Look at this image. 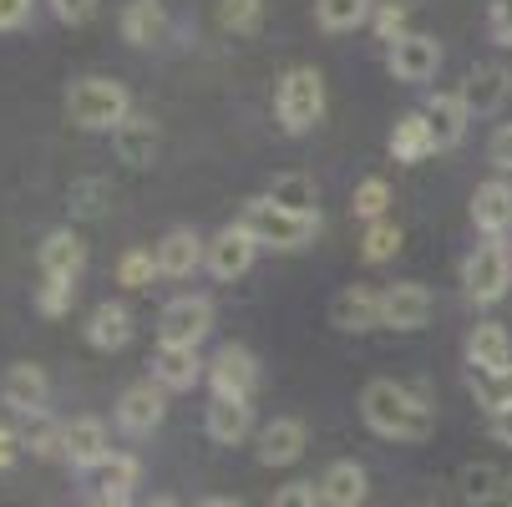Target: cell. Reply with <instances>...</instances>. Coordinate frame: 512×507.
Wrapping results in <instances>:
<instances>
[{
  "label": "cell",
  "instance_id": "obj_1",
  "mask_svg": "<svg viewBox=\"0 0 512 507\" xmlns=\"http://www.w3.org/2000/svg\"><path fill=\"white\" fill-rule=\"evenodd\" d=\"M360 416H365V426H371L376 437H386V442H406V447L426 442L431 431H436V411H431V401L416 396V391L401 386V381H386V376H376L371 386L360 391Z\"/></svg>",
  "mask_w": 512,
  "mask_h": 507
},
{
  "label": "cell",
  "instance_id": "obj_2",
  "mask_svg": "<svg viewBox=\"0 0 512 507\" xmlns=\"http://www.w3.org/2000/svg\"><path fill=\"white\" fill-rule=\"evenodd\" d=\"M254 239H259V249H279V254H295V249H305V244H315V234H320V213H289V208H279L274 198H249L244 203V219H239Z\"/></svg>",
  "mask_w": 512,
  "mask_h": 507
},
{
  "label": "cell",
  "instance_id": "obj_3",
  "mask_svg": "<svg viewBox=\"0 0 512 507\" xmlns=\"http://www.w3.org/2000/svg\"><path fill=\"white\" fill-rule=\"evenodd\" d=\"M132 117V97L112 77H82L66 92V122L82 132H117Z\"/></svg>",
  "mask_w": 512,
  "mask_h": 507
},
{
  "label": "cell",
  "instance_id": "obj_4",
  "mask_svg": "<svg viewBox=\"0 0 512 507\" xmlns=\"http://www.w3.org/2000/svg\"><path fill=\"white\" fill-rule=\"evenodd\" d=\"M274 112H279V127L289 137L310 132L320 117H325V77L315 66H295L279 77V92H274Z\"/></svg>",
  "mask_w": 512,
  "mask_h": 507
},
{
  "label": "cell",
  "instance_id": "obj_5",
  "mask_svg": "<svg viewBox=\"0 0 512 507\" xmlns=\"http://www.w3.org/2000/svg\"><path fill=\"white\" fill-rule=\"evenodd\" d=\"M462 284H467V300L472 305H497L507 295V284H512V259L497 239L477 244L462 264Z\"/></svg>",
  "mask_w": 512,
  "mask_h": 507
},
{
  "label": "cell",
  "instance_id": "obj_6",
  "mask_svg": "<svg viewBox=\"0 0 512 507\" xmlns=\"http://www.w3.org/2000/svg\"><path fill=\"white\" fill-rule=\"evenodd\" d=\"M208 330H213V305L203 295H178L158 315V345H193L198 350L208 340Z\"/></svg>",
  "mask_w": 512,
  "mask_h": 507
},
{
  "label": "cell",
  "instance_id": "obj_7",
  "mask_svg": "<svg viewBox=\"0 0 512 507\" xmlns=\"http://www.w3.org/2000/svg\"><path fill=\"white\" fill-rule=\"evenodd\" d=\"M163 416H168V391L158 381H132L117 396V426L127 437H148V431L163 426Z\"/></svg>",
  "mask_w": 512,
  "mask_h": 507
},
{
  "label": "cell",
  "instance_id": "obj_8",
  "mask_svg": "<svg viewBox=\"0 0 512 507\" xmlns=\"http://www.w3.org/2000/svg\"><path fill=\"white\" fill-rule=\"evenodd\" d=\"M208 386H213V396L249 401L254 386H259V360H254V350H244V345H224V350L208 360Z\"/></svg>",
  "mask_w": 512,
  "mask_h": 507
},
{
  "label": "cell",
  "instance_id": "obj_9",
  "mask_svg": "<svg viewBox=\"0 0 512 507\" xmlns=\"http://www.w3.org/2000/svg\"><path fill=\"white\" fill-rule=\"evenodd\" d=\"M386 66H391V77H396V82L421 87V82L436 77V66H442V41H436V36H421V31H406L401 41H391Z\"/></svg>",
  "mask_w": 512,
  "mask_h": 507
},
{
  "label": "cell",
  "instance_id": "obj_10",
  "mask_svg": "<svg viewBox=\"0 0 512 507\" xmlns=\"http://www.w3.org/2000/svg\"><path fill=\"white\" fill-rule=\"evenodd\" d=\"M254 254H259V239L244 224H224L208 239V274L213 279H239V274H249Z\"/></svg>",
  "mask_w": 512,
  "mask_h": 507
},
{
  "label": "cell",
  "instance_id": "obj_11",
  "mask_svg": "<svg viewBox=\"0 0 512 507\" xmlns=\"http://www.w3.org/2000/svg\"><path fill=\"white\" fill-rule=\"evenodd\" d=\"M61 457L77 467V472H97V467L112 457V447H107V426H102L97 416L66 421V431H61Z\"/></svg>",
  "mask_w": 512,
  "mask_h": 507
},
{
  "label": "cell",
  "instance_id": "obj_12",
  "mask_svg": "<svg viewBox=\"0 0 512 507\" xmlns=\"http://www.w3.org/2000/svg\"><path fill=\"white\" fill-rule=\"evenodd\" d=\"M330 325L345 335H365L381 325V289L371 284H345L340 295L330 300Z\"/></svg>",
  "mask_w": 512,
  "mask_h": 507
},
{
  "label": "cell",
  "instance_id": "obj_13",
  "mask_svg": "<svg viewBox=\"0 0 512 507\" xmlns=\"http://www.w3.org/2000/svg\"><path fill=\"white\" fill-rule=\"evenodd\" d=\"M512 97V71L502 61H477L462 82V102L472 107V117H492L502 102Z\"/></svg>",
  "mask_w": 512,
  "mask_h": 507
},
{
  "label": "cell",
  "instance_id": "obj_14",
  "mask_svg": "<svg viewBox=\"0 0 512 507\" xmlns=\"http://www.w3.org/2000/svg\"><path fill=\"white\" fill-rule=\"evenodd\" d=\"M46 396H51V381H46L41 366H31V360L11 366L6 381H0V406L16 411V416H41L46 411Z\"/></svg>",
  "mask_w": 512,
  "mask_h": 507
},
{
  "label": "cell",
  "instance_id": "obj_15",
  "mask_svg": "<svg viewBox=\"0 0 512 507\" xmlns=\"http://www.w3.org/2000/svg\"><path fill=\"white\" fill-rule=\"evenodd\" d=\"M153 254H158V274H163V279H188L198 264H208V244H203V234L188 229V224L168 229Z\"/></svg>",
  "mask_w": 512,
  "mask_h": 507
},
{
  "label": "cell",
  "instance_id": "obj_16",
  "mask_svg": "<svg viewBox=\"0 0 512 507\" xmlns=\"http://www.w3.org/2000/svg\"><path fill=\"white\" fill-rule=\"evenodd\" d=\"M259 467H289L305 457V421L300 416H274L269 426H259V447H254Z\"/></svg>",
  "mask_w": 512,
  "mask_h": 507
},
{
  "label": "cell",
  "instance_id": "obj_17",
  "mask_svg": "<svg viewBox=\"0 0 512 507\" xmlns=\"http://www.w3.org/2000/svg\"><path fill=\"white\" fill-rule=\"evenodd\" d=\"M36 264H41L46 279H82V269H87V244H82V234H77V229H51V234L41 239V249H36Z\"/></svg>",
  "mask_w": 512,
  "mask_h": 507
},
{
  "label": "cell",
  "instance_id": "obj_18",
  "mask_svg": "<svg viewBox=\"0 0 512 507\" xmlns=\"http://www.w3.org/2000/svg\"><path fill=\"white\" fill-rule=\"evenodd\" d=\"M431 320V289L426 284H391L381 289V325L386 330H421Z\"/></svg>",
  "mask_w": 512,
  "mask_h": 507
},
{
  "label": "cell",
  "instance_id": "obj_19",
  "mask_svg": "<svg viewBox=\"0 0 512 507\" xmlns=\"http://www.w3.org/2000/svg\"><path fill=\"white\" fill-rule=\"evenodd\" d=\"M203 376H208V360H203L193 345H158V355H153V381H158L163 391H193Z\"/></svg>",
  "mask_w": 512,
  "mask_h": 507
},
{
  "label": "cell",
  "instance_id": "obj_20",
  "mask_svg": "<svg viewBox=\"0 0 512 507\" xmlns=\"http://www.w3.org/2000/svg\"><path fill=\"white\" fill-rule=\"evenodd\" d=\"M472 224H477L487 239H502V234L512 229V183H507V178L477 183V193H472Z\"/></svg>",
  "mask_w": 512,
  "mask_h": 507
},
{
  "label": "cell",
  "instance_id": "obj_21",
  "mask_svg": "<svg viewBox=\"0 0 512 507\" xmlns=\"http://www.w3.org/2000/svg\"><path fill=\"white\" fill-rule=\"evenodd\" d=\"M426 122H431V137H436V153L442 148H457V142L467 137V122H472V107L462 102V92H436L426 97Z\"/></svg>",
  "mask_w": 512,
  "mask_h": 507
},
{
  "label": "cell",
  "instance_id": "obj_22",
  "mask_svg": "<svg viewBox=\"0 0 512 507\" xmlns=\"http://www.w3.org/2000/svg\"><path fill=\"white\" fill-rule=\"evenodd\" d=\"M158 142H163L158 122H153V117H142V112H132V117L112 132V148H117V158H122L127 168H153Z\"/></svg>",
  "mask_w": 512,
  "mask_h": 507
},
{
  "label": "cell",
  "instance_id": "obj_23",
  "mask_svg": "<svg viewBox=\"0 0 512 507\" xmlns=\"http://www.w3.org/2000/svg\"><path fill=\"white\" fill-rule=\"evenodd\" d=\"M365 497H371V477H365L360 462L340 457V462L325 467V477H320V502L325 507H365Z\"/></svg>",
  "mask_w": 512,
  "mask_h": 507
},
{
  "label": "cell",
  "instance_id": "obj_24",
  "mask_svg": "<svg viewBox=\"0 0 512 507\" xmlns=\"http://www.w3.org/2000/svg\"><path fill=\"white\" fill-rule=\"evenodd\" d=\"M203 431H208V442H218V447H239L254 431V406L249 401H229V396H213L208 416H203Z\"/></svg>",
  "mask_w": 512,
  "mask_h": 507
},
{
  "label": "cell",
  "instance_id": "obj_25",
  "mask_svg": "<svg viewBox=\"0 0 512 507\" xmlns=\"http://www.w3.org/2000/svg\"><path fill=\"white\" fill-rule=\"evenodd\" d=\"M168 36V11H163V0H127L122 6V41L127 46H163Z\"/></svg>",
  "mask_w": 512,
  "mask_h": 507
},
{
  "label": "cell",
  "instance_id": "obj_26",
  "mask_svg": "<svg viewBox=\"0 0 512 507\" xmlns=\"http://www.w3.org/2000/svg\"><path fill=\"white\" fill-rule=\"evenodd\" d=\"M467 366L472 371H507L512 366V335L502 325H472V335H467Z\"/></svg>",
  "mask_w": 512,
  "mask_h": 507
},
{
  "label": "cell",
  "instance_id": "obj_27",
  "mask_svg": "<svg viewBox=\"0 0 512 507\" xmlns=\"http://www.w3.org/2000/svg\"><path fill=\"white\" fill-rule=\"evenodd\" d=\"M127 340H132V315H127V305L102 300V305L92 310V320H87V345H97V350H122Z\"/></svg>",
  "mask_w": 512,
  "mask_h": 507
},
{
  "label": "cell",
  "instance_id": "obj_28",
  "mask_svg": "<svg viewBox=\"0 0 512 507\" xmlns=\"http://www.w3.org/2000/svg\"><path fill=\"white\" fill-rule=\"evenodd\" d=\"M431 153H436V137H431L426 112H406V117L396 122V132H391V158H396V163H421V158H431Z\"/></svg>",
  "mask_w": 512,
  "mask_h": 507
},
{
  "label": "cell",
  "instance_id": "obj_29",
  "mask_svg": "<svg viewBox=\"0 0 512 507\" xmlns=\"http://www.w3.org/2000/svg\"><path fill=\"white\" fill-rule=\"evenodd\" d=\"M376 6H381V0H315V21H320V31L340 36V31L365 26L376 16Z\"/></svg>",
  "mask_w": 512,
  "mask_h": 507
},
{
  "label": "cell",
  "instance_id": "obj_30",
  "mask_svg": "<svg viewBox=\"0 0 512 507\" xmlns=\"http://www.w3.org/2000/svg\"><path fill=\"white\" fill-rule=\"evenodd\" d=\"M137 477H142V462L127 457V452H112V457L92 472V492H97V497H132Z\"/></svg>",
  "mask_w": 512,
  "mask_h": 507
},
{
  "label": "cell",
  "instance_id": "obj_31",
  "mask_svg": "<svg viewBox=\"0 0 512 507\" xmlns=\"http://www.w3.org/2000/svg\"><path fill=\"white\" fill-rule=\"evenodd\" d=\"M264 198H274V203L289 208V213H320V188H315L310 173H279Z\"/></svg>",
  "mask_w": 512,
  "mask_h": 507
},
{
  "label": "cell",
  "instance_id": "obj_32",
  "mask_svg": "<svg viewBox=\"0 0 512 507\" xmlns=\"http://www.w3.org/2000/svg\"><path fill=\"white\" fill-rule=\"evenodd\" d=\"M507 492V477L492 467V462H472V467H462V497L472 502V507H487V502H497Z\"/></svg>",
  "mask_w": 512,
  "mask_h": 507
},
{
  "label": "cell",
  "instance_id": "obj_33",
  "mask_svg": "<svg viewBox=\"0 0 512 507\" xmlns=\"http://www.w3.org/2000/svg\"><path fill=\"white\" fill-rule=\"evenodd\" d=\"M472 396L477 406L492 416V411H507L512 406V366L507 371H472Z\"/></svg>",
  "mask_w": 512,
  "mask_h": 507
},
{
  "label": "cell",
  "instance_id": "obj_34",
  "mask_svg": "<svg viewBox=\"0 0 512 507\" xmlns=\"http://www.w3.org/2000/svg\"><path fill=\"white\" fill-rule=\"evenodd\" d=\"M396 249H401V224L396 219L365 224V234H360V259L365 264H386V259H396Z\"/></svg>",
  "mask_w": 512,
  "mask_h": 507
},
{
  "label": "cell",
  "instance_id": "obj_35",
  "mask_svg": "<svg viewBox=\"0 0 512 507\" xmlns=\"http://www.w3.org/2000/svg\"><path fill=\"white\" fill-rule=\"evenodd\" d=\"M218 26L234 36H254L264 26V0H218Z\"/></svg>",
  "mask_w": 512,
  "mask_h": 507
},
{
  "label": "cell",
  "instance_id": "obj_36",
  "mask_svg": "<svg viewBox=\"0 0 512 507\" xmlns=\"http://www.w3.org/2000/svg\"><path fill=\"white\" fill-rule=\"evenodd\" d=\"M386 203H391V183L386 178H360L355 183V219H365V224H381L386 219Z\"/></svg>",
  "mask_w": 512,
  "mask_h": 507
},
{
  "label": "cell",
  "instance_id": "obj_37",
  "mask_svg": "<svg viewBox=\"0 0 512 507\" xmlns=\"http://www.w3.org/2000/svg\"><path fill=\"white\" fill-rule=\"evenodd\" d=\"M153 274H158V254H153V249H127V254L117 259V284H122V289H148Z\"/></svg>",
  "mask_w": 512,
  "mask_h": 507
},
{
  "label": "cell",
  "instance_id": "obj_38",
  "mask_svg": "<svg viewBox=\"0 0 512 507\" xmlns=\"http://www.w3.org/2000/svg\"><path fill=\"white\" fill-rule=\"evenodd\" d=\"M107 198H112L107 178H77V183H71V213H82V219H97Z\"/></svg>",
  "mask_w": 512,
  "mask_h": 507
},
{
  "label": "cell",
  "instance_id": "obj_39",
  "mask_svg": "<svg viewBox=\"0 0 512 507\" xmlns=\"http://www.w3.org/2000/svg\"><path fill=\"white\" fill-rule=\"evenodd\" d=\"M61 431H66V426L46 421V411L31 416V426L21 431V437H26V452H31V457H61Z\"/></svg>",
  "mask_w": 512,
  "mask_h": 507
},
{
  "label": "cell",
  "instance_id": "obj_40",
  "mask_svg": "<svg viewBox=\"0 0 512 507\" xmlns=\"http://www.w3.org/2000/svg\"><path fill=\"white\" fill-rule=\"evenodd\" d=\"M71 300H77V279H46L41 289H36V310L41 315H66L71 310Z\"/></svg>",
  "mask_w": 512,
  "mask_h": 507
},
{
  "label": "cell",
  "instance_id": "obj_41",
  "mask_svg": "<svg viewBox=\"0 0 512 507\" xmlns=\"http://www.w3.org/2000/svg\"><path fill=\"white\" fill-rule=\"evenodd\" d=\"M371 26H376L381 41H401V36H406V6H401V0H381L376 16H371Z\"/></svg>",
  "mask_w": 512,
  "mask_h": 507
},
{
  "label": "cell",
  "instance_id": "obj_42",
  "mask_svg": "<svg viewBox=\"0 0 512 507\" xmlns=\"http://www.w3.org/2000/svg\"><path fill=\"white\" fill-rule=\"evenodd\" d=\"M46 6H51V16H56L61 26H87V21L97 16L102 0H46Z\"/></svg>",
  "mask_w": 512,
  "mask_h": 507
},
{
  "label": "cell",
  "instance_id": "obj_43",
  "mask_svg": "<svg viewBox=\"0 0 512 507\" xmlns=\"http://www.w3.org/2000/svg\"><path fill=\"white\" fill-rule=\"evenodd\" d=\"M269 507H325V502H320V487L315 482H289V487L274 492Z\"/></svg>",
  "mask_w": 512,
  "mask_h": 507
},
{
  "label": "cell",
  "instance_id": "obj_44",
  "mask_svg": "<svg viewBox=\"0 0 512 507\" xmlns=\"http://www.w3.org/2000/svg\"><path fill=\"white\" fill-rule=\"evenodd\" d=\"M487 163H492L497 173H512V122H502V127L492 132V142H487Z\"/></svg>",
  "mask_w": 512,
  "mask_h": 507
},
{
  "label": "cell",
  "instance_id": "obj_45",
  "mask_svg": "<svg viewBox=\"0 0 512 507\" xmlns=\"http://www.w3.org/2000/svg\"><path fill=\"white\" fill-rule=\"evenodd\" d=\"M487 31L497 46H512V0H492L487 6Z\"/></svg>",
  "mask_w": 512,
  "mask_h": 507
},
{
  "label": "cell",
  "instance_id": "obj_46",
  "mask_svg": "<svg viewBox=\"0 0 512 507\" xmlns=\"http://www.w3.org/2000/svg\"><path fill=\"white\" fill-rule=\"evenodd\" d=\"M21 457H26V437L16 426H0V472H11Z\"/></svg>",
  "mask_w": 512,
  "mask_h": 507
},
{
  "label": "cell",
  "instance_id": "obj_47",
  "mask_svg": "<svg viewBox=\"0 0 512 507\" xmlns=\"http://www.w3.org/2000/svg\"><path fill=\"white\" fill-rule=\"evenodd\" d=\"M36 11V0H0V31H21Z\"/></svg>",
  "mask_w": 512,
  "mask_h": 507
},
{
  "label": "cell",
  "instance_id": "obj_48",
  "mask_svg": "<svg viewBox=\"0 0 512 507\" xmlns=\"http://www.w3.org/2000/svg\"><path fill=\"white\" fill-rule=\"evenodd\" d=\"M487 437H492L497 447H512V406H507V411H492V416H487Z\"/></svg>",
  "mask_w": 512,
  "mask_h": 507
},
{
  "label": "cell",
  "instance_id": "obj_49",
  "mask_svg": "<svg viewBox=\"0 0 512 507\" xmlns=\"http://www.w3.org/2000/svg\"><path fill=\"white\" fill-rule=\"evenodd\" d=\"M193 507H244V502L239 497H198Z\"/></svg>",
  "mask_w": 512,
  "mask_h": 507
},
{
  "label": "cell",
  "instance_id": "obj_50",
  "mask_svg": "<svg viewBox=\"0 0 512 507\" xmlns=\"http://www.w3.org/2000/svg\"><path fill=\"white\" fill-rule=\"evenodd\" d=\"M92 507H132V502H127V497H97Z\"/></svg>",
  "mask_w": 512,
  "mask_h": 507
},
{
  "label": "cell",
  "instance_id": "obj_51",
  "mask_svg": "<svg viewBox=\"0 0 512 507\" xmlns=\"http://www.w3.org/2000/svg\"><path fill=\"white\" fill-rule=\"evenodd\" d=\"M142 507H178V502H173V497H148Z\"/></svg>",
  "mask_w": 512,
  "mask_h": 507
},
{
  "label": "cell",
  "instance_id": "obj_52",
  "mask_svg": "<svg viewBox=\"0 0 512 507\" xmlns=\"http://www.w3.org/2000/svg\"><path fill=\"white\" fill-rule=\"evenodd\" d=\"M502 507H512V477H507V492H502Z\"/></svg>",
  "mask_w": 512,
  "mask_h": 507
}]
</instances>
